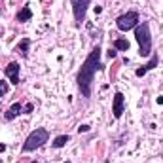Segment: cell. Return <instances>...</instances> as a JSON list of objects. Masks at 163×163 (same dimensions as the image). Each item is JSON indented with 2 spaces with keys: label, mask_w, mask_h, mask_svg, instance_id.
<instances>
[{
  "label": "cell",
  "mask_w": 163,
  "mask_h": 163,
  "mask_svg": "<svg viewBox=\"0 0 163 163\" xmlns=\"http://www.w3.org/2000/svg\"><path fill=\"white\" fill-rule=\"evenodd\" d=\"M103 65H101V46H95L91 50V53L85 57V61L82 63L78 76H76V84L78 89L82 93L84 99H89L91 93H93V80H95L97 70H101Z\"/></svg>",
  "instance_id": "1"
},
{
  "label": "cell",
  "mask_w": 163,
  "mask_h": 163,
  "mask_svg": "<svg viewBox=\"0 0 163 163\" xmlns=\"http://www.w3.org/2000/svg\"><path fill=\"white\" fill-rule=\"evenodd\" d=\"M135 38L138 42V53L141 57L152 55V32H150V23L142 21L135 27Z\"/></svg>",
  "instance_id": "2"
},
{
  "label": "cell",
  "mask_w": 163,
  "mask_h": 163,
  "mask_svg": "<svg viewBox=\"0 0 163 163\" xmlns=\"http://www.w3.org/2000/svg\"><path fill=\"white\" fill-rule=\"evenodd\" d=\"M48 141H50V133H48V129H46V127H36V129L25 138V142H23V146H21V152H23V154L34 152L36 148L44 146Z\"/></svg>",
  "instance_id": "3"
},
{
  "label": "cell",
  "mask_w": 163,
  "mask_h": 163,
  "mask_svg": "<svg viewBox=\"0 0 163 163\" xmlns=\"http://www.w3.org/2000/svg\"><path fill=\"white\" fill-rule=\"evenodd\" d=\"M138 23H141V17H138V12H127V13H122L118 19H116V27L120 31H131L135 29Z\"/></svg>",
  "instance_id": "4"
},
{
  "label": "cell",
  "mask_w": 163,
  "mask_h": 163,
  "mask_svg": "<svg viewBox=\"0 0 163 163\" xmlns=\"http://www.w3.org/2000/svg\"><path fill=\"white\" fill-rule=\"evenodd\" d=\"M89 4H91V0H70V6H72V13H74L76 25H82V23L85 21V13H87Z\"/></svg>",
  "instance_id": "5"
},
{
  "label": "cell",
  "mask_w": 163,
  "mask_h": 163,
  "mask_svg": "<svg viewBox=\"0 0 163 163\" xmlns=\"http://www.w3.org/2000/svg\"><path fill=\"white\" fill-rule=\"evenodd\" d=\"M123 108H125V97H123V93L118 91V93L114 95V101H112V114H114V118H116V120L122 118Z\"/></svg>",
  "instance_id": "6"
},
{
  "label": "cell",
  "mask_w": 163,
  "mask_h": 163,
  "mask_svg": "<svg viewBox=\"0 0 163 163\" xmlns=\"http://www.w3.org/2000/svg\"><path fill=\"white\" fill-rule=\"evenodd\" d=\"M19 70H21V65H19V63H15V61H12V63L4 68L6 78H8L13 85H17V84H19Z\"/></svg>",
  "instance_id": "7"
},
{
  "label": "cell",
  "mask_w": 163,
  "mask_h": 163,
  "mask_svg": "<svg viewBox=\"0 0 163 163\" xmlns=\"http://www.w3.org/2000/svg\"><path fill=\"white\" fill-rule=\"evenodd\" d=\"M157 61H159V57H157V53H154V55H152V59H150V61H148V63H146L144 66L137 68V72H135V74H137L138 78H142V76H144L146 72H150L152 68H156V66H157Z\"/></svg>",
  "instance_id": "8"
},
{
  "label": "cell",
  "mask_w": 163,
  "mask_h": 163,
  "mask_svg": "<svg viewBox=\"0 0 163 163\" xmlns=\"http://www.w3.org/2000/svg\"><path fill=\"white\" fill-rule=\"evenodd\" d=\"M19 114H23V104L21 103H13L8 110H6V114H4V120L6 122H12V120H15Z\"/></svg>",
  "instance_id": "9"
},
{
  "label": "cell",
  "mask_w": 163,
  "mask_h": 163,
  "mask_svg": "<svg viewBox=\"0 0 163 163\" xmlns=\"http://www.w3.org/2000/svg\"><path fill=\"white\" fill-rule=\"evenodd\" d=\"M15 19H17L19 23H27V21H31V19H32V10H31L29 6H23V8L17 12Z\"/></svg>",
  "instance_id": "10"
},
{
  "label": "cell",
  "mask_w": 163,
  "mask_h": 163,
  "mask_svg": "<svg viewBox=\"0 0 163 163\" xmlns=\"http://www.w3.org/2000/svg\"><path fill=\"white\" fill-rule=\"evenodd\" d=\"M29 48H31V38H23V40L17 44L15 51H17L21 57H27V55H29Z\"/></svg>",
  "instance_id": "11"
},
{
  "label": "cell",
  "mask_w": 163,
  "mask_h": 163,
  "mask_svg": "<svg viewBox=\"0 0 163 163\" xmlns=\"http://www.w3.org/2000/svg\"><path fill=\"white\" fill-rule=\"evenodd\" d=\"M114 50H118V51H129V40L116 38L114 40Z\"/></svg>",
  "instance_id": "12"
},
{
  "label": "cell",
  "mask_w": 163,
  "mask_h": 163,
  "mask_svg": "<svg viewBox=\"0 0 163 163\" xmlns=\"http://www.w3.org/2000/svg\"><path fill=\"white\" fill-rule=\"evenodd\" d=\"M68 141H70V137H68V135H59V137H55V141L51 142V146L53 148H63Z\"/></svg>",
  "instance_id": "13"
},
{
  "label": "cell",
  "mask_w": 163,
  "mask_h": 163,
  "mask_svg": "<svg viewBox=\"0 0 163 163\" xmlns=\"http://www.w3.org/2000/svg\"><path fill=\"white\" fill-rule=\"evenodd\" d=\"M10 91V87H8V84L4 82V80H0V97H4L6 93Z\"/></svg>",
  "instance_id": "14"
},
{
  "label": "cell",
  "mask_w": 163,
  "mask_h": 163,
  "mask_svg": "<svg viewBox=\"0 0 163 163\" xmlns=\"http://www.w3.org/2000/svg\"><path fill=\"white\" fill-rule=\"evenodd\" d=\"M32 110H34V106H32L31 103H29V104H25V106H23V114H31Z\"/></svg>",
  "instance_id": "15"
},
{
  "label": "cell",
  "mask_w": 163,
  "mask_h": 163,
  "mask_svg": "<svg viewBox=\"0 0 163 163\" xmlns=\"http://www.w3.org/2000/svg\"><path fill=\"white\" fill-rule=\"evenodd\" d=\"M89 129H91V127H89V125H85V123H84V125H80V127H78V131H80V133H87V131H89Z\"/></svg>",
  "instance_id": "16"
},
{
  "label": "cell",
  "mask_w": 163,
  "mask_h": 163,
  "mask_svg": "<svg viewBox=\"0 0 163 163\" xmlns=\"http://www.w3.org/2000/svg\"><path fill=\"white\" fill-rule=\"evenodd\" d=\"M116 55H118V50H110V51H108V57H110V59H116Z\"/></svg>",
  "instance_id": "17"
},
{
  "label": "cell",
  "mask_w": 163,
  "mask_h": 163,
  "mask_svg": "<svg viewBox=\"0 0 163 163\" xmlns=\"http://www.w3.org/2000/svg\"><path fill=\"white\" fill-rule=\"evenodd\" d=\"M2 152H6V144H4V142H0V154H2Z\"/></svg>",
  "instance_id": "18"
},
{
  "label": "cell",
  "mask_w": 163,
  "mask_h": 163,
  "mask_svg": "<svg viewBox=\"0 0 163 163\" xmlns=\"http://www.w3.org/2000/svg\"><path fill=\"white\" fill-rule=\"evenodd\" d=\"M157 104H163V97H157Z\"/></svg>",
  "instance_id": "19"
}]
</instances>
